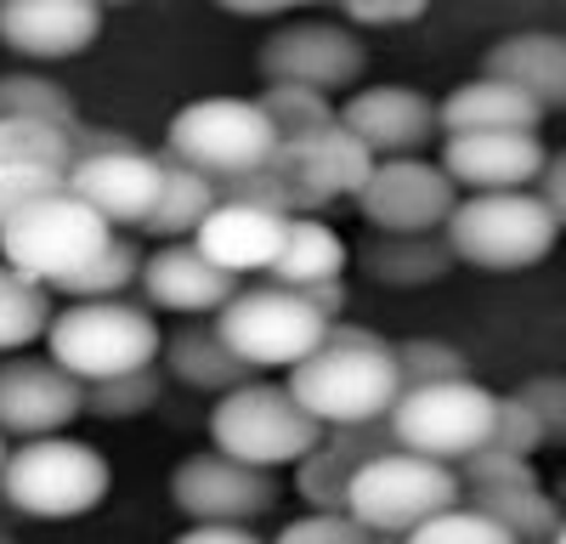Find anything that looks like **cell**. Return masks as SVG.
Listing matches in <instances>:
<instances>
[{"label":"cell","instance_id":"obj_1","mask_svg":"<svg viewBox=\"0 0 566 544\" xmlns=\"http://www.w3.org/2000/svg\"><path fill=\"white\" fill-rule=\"evenodd\" d=\"M283 391H290L323 431L374 426V420H386L391 402L402 397L397 369H391V346L374 329L346 324V317L328 324V335L312 357L295 363Z\"/></svg>","mask_w":566,"mask_h":544},{"label":"cell","instance_id":"obj_2","mask_svg":"<svg viewBox=\"0 0 566 544\" xmlns=\"http://www.w3.org/2000/svg\"><path fill=\"white\" fill-rule=\"evenodd\" d=\"M45 357L80 386H103L159 363V324L136 301H69L45 324Z\"/></svg>","mask_w":566,"mask_h":544},{"label":"cell","instance_id":"obj_3","mask_svg":"<svg viewBox=\"0 0 566 544\" xmlns=\"http://www.w3.org/2000/svg\"><path fill=\"white\" fill-rule=\"evenodd\" d=\"M114 471L103 460V448H91L80 437H34L18 442L0 465V499L29 516V522H80L108 499Z\"/></svg>","mask_w":566,"mask_h":544},{"label":"cell","instance_id":"obj_4","mask_svg":"<svg viewBox=\"0 0 566 544\" xmlns=\"http://www.w3.org/2000/svg\"><path fill=\"white\" fill-rule=\"evenodd\" d=\"M560 239V221L533 193H459L453 216L442 221V244L453 266L482 272H522L538 266Z\"/></svg>","mask_w":566,"mask_h":544},{"label":"cell","instance_id":"obj_5","mask_svg":"<svg viewBox=\"0 0 566 544\" xmlns=\"http://www.w3.org/2000/svg\"><path fill=\"white\" fill-rule=\"evenodd\" d=\"M317 442H323V426L272 380H244L227 397H216L210 448L227 453V460H239V465H250V471L272 477L283 465H301Z\"/></svg>","mask_w":566,"mask_h":544},{"label":"cell","instance_id":"obj_6","mask_svg":"<svg viewBox=\"0 0 566 544\" xmlns=\"http://www.w3.org/2000/svg\"><path fill=\"white\" fill-rule=\"evenodd\" d=\"M210 329L250 375L255 369H295L328 335V324L306 306V295L277 290V284H239L232 301L210 317Z\"/></svg>","mask_w":566,"mask_h":544},{"label":"cell","instance_id":"obj_7","mask_svg":"<svg viewBox=\"0 0 566 544\" xmlns=\"http://www.w3.org/2000/svg\"><path fill=\"white\" fill-rule=\"evenodd\" d=\"M459 477L453 465H437V460H419V453H380L368 460L352 488H346V516L363 527V533H380V538H402L413 533L419 522H431L442 511L459 505Z\"/></svg>","mask_w":566,"mask_h":544},{"label":"cell","instance_id":"obj_8","mask_svg":"<svg viewBox=\"0 0 566 544\" xmlns=\"http://www.w3.org/2000/svg\"><path fill=\"white\" fill-rule=\"evenodd\" d=\"M272 154H277V130L266 125L255 97H199V103L176 108L165 130V159L199 170L210 181L261 170Z\"/></svg>","mask_w":566,"mask_h":544},{"label":"cell","instance_id":"obj_9","mask_svg":"<svg viewBox=\"0 0 566 544\" xmlns=\"http://www.w3.org/2000/svg\"><path fill=\"white\" fill-rule=\"evenodd\" d=\"M493 408L499 391L476 386V380H448V386H413L391 402V442L419 460H470L476 448H488L493 437Z\"/></svg>","mask_w":566,"mask_h":544},{"label":"cell","instance_id":"obj_10","mask_svg":"<svg viewBox=\"0 0 566 544\" xmlns=\"http://www.w3.org/2000/svg\"><path fill=\"white\" fill-rule=\"evenodd\" d=\"M103 244H108V227L80 199L52 193V199L18 210L7 227H0V266H12L18 279H29V284H40L45 295H52V284L74 279Z\"/></svg>","mask_w":566,"mask_h":544},{"label":"cell","instance_id":"obj_11","mask_svg":"<svg viewBox=\"0 0 566 544\" xmlns=\"http://www.w3.org/2000/svg\"><path fill=\"white\" fill-rule=\"evenodd\" d=\"M459 188L442 176V165L431 159H374L368 181L357 188V210L374 233H442V221L453 216Z\"/></svg>","mask_w":566,"mask_h":544},{"label":"cell","instance_id":"obj_12","mask_svg":"<svg viewBox=\"0 0 566 544\" xmlns=\"http://www.w3.org/2000/svg\"><path fill=\"white\" fill-rule=\"evenodd\" d=\"M277 482L266 471H250L227 460L216 448H199L170 471V505L187 522H216V527H250L255 516L272 511Z\"/></svg>","mask_w":566,"mask_h":544},{"label":"cell","instance_id":"obj_13","mask_svg":"<svg viewBox=\"0 0 566 544\" xmlns=\"http://www.w3.org/2000/svg\"><path fill=\"white\" fill-rule=\"evenodd\" d=\"M368 52L363 40L340 23H283L261 40V74L266 85H306V91H335L357 85Z\"/></svg>","mask_w":566,"mask_h":544},{"label":"cell","instance_id":"obj_14","mask_svg":"<svg viewBox=\"0 0 566 544\" xmlns=\"http://www.w3.org/2000/svg\"><path fill=\"white\" fill-rule=\"evenodd\" d=\"M272 170L290 181L301 216H317L323 205L357 199V188L368 181L374 159H368V148L357 143V136L340 130V119H335V125H323L312 136H290V143H277Z\"/></svg>","mask_w":566,"mask_h":544},{"label":"cell","instance_id":"obj_15","mask_svg":"<svg viewBox=\"0 0 566 544\" xmlns=\"http://www.w3.org/2000/svg\"><path fill=\"white\" fill-rule=\"evenodd\" d=\"M80 415H85V386L69 380L52 357L0 363V437L7 442L63 437Z\"/></svg>","mask_w":566,"mask_h":544},{"label":"cell","instance_id":"obj_16","mask_svg":"<svg viewBox=\"0 0 566 544\" xmlns=\"http://www.w3.org/2000/svg\"><path fill=\"white\" fill-rule=\"evenodd\" d=\"M549 148L533 130H476V136H442V176L459 193H527Z\"/></svg>","mask_w":566,"mask_h":544},{"label":"cell","instance_id":"obj_17","mask_svg":"<svg viewBox=\"0 0 566 544\" xmlns=\"http://www.w3.org/2000/svg\"><path fill=\"white\" fill-rule=\"evenodd\" d=\"M159 159L148 148H119V154H91L69 165V199H80L108 233L142 227L159 199Z\"/></svg>","mask_w":566,"mask_h":544},{"label":"cell","instance_id":"obj_18","mask_svg":"<svg viewBox=\"0 0 566 544\" xmlns=\"http://www.w3.org/2000/svg\"><path fill=\"white\" fill-rule=\"evenodd\" d=\"M335 119L368 148V159H419L437 136V103L413 85H368L335 108Z\"/></svg>","mask_w":566,"mask_h":544},{"label":"cell","instance_id":"obj_19","mask_svg":"<svg viewBox=\"0 0 566 544\" xmlns=\"http://www.w3.org/2000/svg\"><path fill=\"white\" fill-rule=\"evenodd\" d=\"M103 34L97 0H0V45L34 63H69Z\"/></svg>","mask_w":566,"mask_h":544},{"label":"cell","instance_id":"obj_20","mask_svg":"<svg viewBox=\"0 0 566 544\" xmlns=\"http://www.w3.org/2000/svg\"><path fill=\"white\" fill-rule=\"evenodd\" d=\"M136 290H142V301H148V312L216 317V312L232 301L239 279H227L221 266H210V261L193 250V239H181V244H154L148 255H142Z\"/></svg>","mask_w":566,"mask_h":544},{"label":"cell","instance_id":"obj_21","mask_svg":"<svg viewBox=\"0 0 566 544\" xmlns=\"http://www.w3.org/2000/svg\"><path fill=\"white\" fill-rule=\"evenodd\" d=\"M391 426L374 420V426H346V431H323V442L306 453V460L295 465V493L306 511H323V516H340L346 511V488L352 477L380 460V453H391Z\"/></svg>","mask_w":566,"mask_h":544},{"label":"cell","instance_id":"obj_22","mask_svg":"<svg viewBox=\"0 0 566 544\" xmlns=\"http://www.w3.org/2000/svg\"><path fill=\"white\" fill-rule=\"evenodd\" d=\"M283 227L290 216H272V210H250V205H216L199 233H193V250L221 266L227 279H244V272H266L277 244H283Z\"/></svg>","mask_w":566,"mask_h":544},{"label":"cell","instance_id":"obj_23","mask_svg":"<svg viewBox=\"0 0 566 544\" xmlns=\"http://www.w3.org/2000/svg\"><path fill=\"white\" fill-rule=\"evenodd\" d=\"M482 74L499 85H515L522 97H533L544 114L566 103V34L549 29H522V34H504L488 45Z\"/></svg>","mask_w":566,"mask_h":544},{"label":"cell","instance_id":"obj_24","mask_svg":"<svg viewBox=\"0 0 566 544\" xmlns=\"http://www.w3.org/2000/svg\"><path fill=\"white\" fill-rule=\"evenodd\" d=\"M538 125H544V108L533 97H522L515 85H499L488 74L459 80L437 103V130L442 136H476V130H533L538 136Z\"/></svg>","mask_w":566,"mask_h":544},{"label":"cell","instance_id":"obj_25","mask_svg":"<svg viewBox=\"0 0 566 544\" xmlns=\"http://www.w3.org/2000/svg\"><path fill=\"white\" fill-rule=\"evenodd\" d=\"M352 261L346 239L328 227L323 216H290V227H283V244L272 255V284L277 290H312L323 279H340Z\"/></svg>","mask_w":566,"mask_h":544},{"label":"cell","instance_id":"obj_26","mask_svg":"<svg viewBox=\"0 0 566 544\" xmlns=\"http://www.w3.org/2000/svg\"><path fill=\"white\" fill-rule=\"evenodd\" d=\"M159 363H165L159 375H170L176 386H187V391H216V397H227L232 386L255 380L244 363L221 346V335H216L210 324H181L170 341H159Z\"/></svg>","mask_w":566,"mask_h":544},{"label":"cell","instance_id":"obj_27","mask_svg":"<svg viewBox=\"0 0 566 544\" xmlns=\"http://www.w3.org/2000/svg\"><path fill=\"white\" fill-rule=\"evenodd\" d=\"M363 266H368V279H380L391 290H419V284H442L448 272H453V255L442 244V233H374L363 244Z\"/></svg>","mask_w":566,"mask_h":544},{"label":"cell","instance_id":"obj_28","mask_svg":"<svg viewBox=\"0 0 566 544\" xmlns=\"http://www.w3.org/2000/svg\"><path fill=\"white\" fill-rule=\"evenodd\" d=\"M159 199L148 210V221L136 227V233H148L159 244H181V239H193L199 233V221L216 210V188H210V176L199 170H187V165H170L159 159Z\"/></svg>","mask_w":566,"mask_h":544},{"label":"cell","instance_id":"obj_29","mask_svg":"<svg viewBox=\"0 0 566 544\" xmlns=\"http://www.w3.org/2000/svg\"><path fill=\"white\" fill-rule=\"evenodd\" d=\"M459 505L482 511L488 522H499L515 544H560L566 527H560V505L533 482V488H499V493H464Z\"/></svg>","mask_w":566,"mask_h":544},{"label":"cell","instance_id":"obj_30","mask_svg":"<svg viewBox=\"0 0 566 544\" xmlns=\"http://www.w3.org/2000/svg\"><path fill=\"white\" fill-rule=\"evenodd\" d=\"M136 272H142L136 239L108 233V244L91 255L74 279L52 284V295H63V301H125V290H136Z\"/></svg>","mask_w":566,"mask_h":544},{"label":"cell","instance_id":"obj_31","mask_svg":"<svg viewBox=\"0 0 566 544\" xmlns=\"http://www.w3.org/2000/svg\"><path fill=\"white\" fill-rule=\"evenodd\" d=\"M0 119H29V125H52V130H74L80 108L74 97L45 80V74H0Z\"/></svg>","mask_w":566,"mask_h":544},{"label":"cell","instance_id":"obj_32","mask_svg":"<svg viewBox=\"0 0 566 544\" xmlns=\"http://www.w3.org/2000/svg\"><path fill=\"white\" fill-rule=\"evenodd\" d=\"M52 295H45L40 284L18 279L12 266H0V352L18 357L23 346L45 341V324H52Z\"/></svg>","mask_w":566,"mask_h":544},{"label":"cell","instance_id":"obj_33","mask_svg":"<svg viewBox=\"0 0 566 544\" xmlns=\"http://www.w3.org/2000/svg\"><path fill=\"white\" fill-rule=\"evenodd\" d=\"M255 108L266 114V125L277 130V143H290V136H312L323 125H335V97H323V91H306V85H266Z\"/></svg>","mask_w":566,"mask_h":544},{"label":"cell","instance_id":"obj_34","mask_svg":"<svg viewBox=\"0 0 566 544\" xmlns=\"http://www.w3.org/2000/svg\"><path fill=\"white\" fill-rule=\"evenodd\" d=\"M74 130H52V125H29V119H0V165H34V170H63L74 165L69 148Z\"/></svg>","mask_w":566,"mask_h":544},{"label":"cell","instance_id":"obj_35","mask_svg":"<svg viewBox=\"0 0 566 544\" xmlns=\"http://www.w3.org/2000/svg\"><path fill=\"white\" fill-rule=\"evenodd\" d=\"M391 369H397V386L413 391V386L470 380V357L448 341H402V346H391Z\"/></svg>","mask_w":566,"mask_h":544},{"label":"cell","instance_id":"obj_36","mask_svg":"<svg viewBox=\"0 0 566 544\" xmlns=\"http://www.w3.org/2000/svg\"><path fill=\"white\" fill-rule=\"evenodd\" d=\"M165 391V375L159 363L154 369H136V375H119V380H103V386H85V415H103V420H136L148 415Z\"/></svg>","mask_w":566,"mask_h":544},{"label":"cell","instance_id":"obj_37","mask_svg":"<svg viewBox=\"0 0 566 544\" xmlns=\"http://www.w3.org/2000/svg\"><path fill=\"white\" fill-rule=\"evenodd\" d=\"M459 493H499V488H533L538 465L533 460H515V453L499 448H476L470 460H459Z\"/></svg>","mask_w":566,"mask_h":544},{"label":"cell","instance_id":"obj_38","mask_svg":"<svg viewBox=\"0 0 566 544\" xmlns=\"http://www.w3.org/2000/svg\"><path fill=\"white\" fill-rule=\"evenodd\" d=\"M402 544H515L499 522H488L482 511H470V505H453L431 522H419L413 533H402Z\"/></svg>","mask_w":566,"mask_h":544},{"label":"cell","instance_id":"obj_39","mask_svg":"<svg viewBox=\"0 0 566 544\" xmlns=\"http://www.w3.org/2000/svg\"><path fill=\"white\" fill-rule=\"evenodd\" d=\"M69 193V176L63 170H34V165H0V227H7L18 210Z\"/></svg>","mask_w":566,"mask_h":544},{"label":"cell","instance_id":"obj_40","mask_svg":"<svg viewBox=\"0 0 566 544\" xmlns=\"http://www.w3.org/2000/svg\"><path fill=\"white\" fill-rule=\"evenodd\" d=\"M488 448H499V453H515V460H533V453L544 448V431H538V420L527 415V402L522 397H499V408H493V437H488Z\"/></svg>","mask_w":566,"mask_h":544},{"label":"cell","instance_id":"obj_41","mask_svg":"<svg viewBox=\"0 0 566 544\" xmlns=\"http://www.w3.org/2000/svg\"><path fill=\"white\" fill-rule=\"evenodd\" d=\"M515 397H522L527 415L538 420L544 448H549V442H566V380H560V375H533V380L515 386Z\"/></svg>","mask_w":566,"mask_h":544},{"label":"cell","instance_id":"obj_42","mask_svg":"<svg viewBox=\"0 0 566 544\" xmlns=\"http://www.w3.org/2000/svg\"><path fill=\"white\" fill-rule=\"evenodd\" d=\"M272 544H368V533L340 511V516H323V511H306L295 522H283Z\"/></svg>","mask_w":566,"mask_h":544},{"label":"cell","instance_id":"obj_43","mask_svg":"<svg viewBox=\"0 0 566 544\" xmlns=\"http://www.w3.org/2000/svg\"><path fill=\"white\" fill-rule=\"evenodd\" d=\"M424 18V0H346V23L357 29H402Z\"/></svg>","mask_w":566,"mask_h":544},{"label":"cell","instance_id":"obj_44","mask_svg":"<svg viewBox=\"0 0 566 544\" xmlns=\"http://www.w3.org/2000/svg\"><path fill=\"white\" fill-rule=\"evenodd\" d=\"M555 221H566V159L560 154H549L544 159V170H538V181H533V188H527Z\"/></svg>","mask_w":566,"mask_h":544},{"label":"cell","instance_id":"obj_45","mask_svg":"<svg viewBox=\"0 0 566 544\" xmlns=\"http://www.w3.org/2000/svg\"><path fill=\"white\" fill-rule=\"evenodd\" d=\"M170 544H266V538H255V527H216V522H187V533H176Z\"/></svg>","mask_w":566,"mask_h":544},{"label":"cell","instance_id":"obj_46","mask_svg":"<svg viewBox=\"0 0 566 544\" xmlns=\"http://www.w3.org/2000/svg\"><path fill=\"white\" fill-rule=\"evenodd\" d=\"M221 12L227 18H277V12H290V0H221Z\"/></svg>","mask_w":566,"mask_h":544},{"label":"cell","instance_id":"obj_47","mask_svg":"<svg viewBox=\"0 0 566 544\" xmlns=\"http://www.w3.org/2000/svg\"><path fill=\"white\" fill-rule=\"evenodd\" d=\"M368 544H402V538H380V533H368Z\"/></svg>","mask_w":566,"mask_h":544},{"label":"cell","instance_id":"obj_48","mask_svg":"<svg viewBox=\"0 0 566 544\" xmlns=\"http://www.w3.org/2000/svg\"><path fill=\"white\" fill-rule=\"evenodd\" d=\"M7 453H12V442H7V437H0V465H7Z\"/></svg>","mask_w":566,"mask_h":544},{"label":"cell","instance_id":"obj_49","mask_svg":"<svg viewBox=\"0 0 566 544\" xmlns=\"http://www.w3.org/2000/svg\"><path fill=\"white\" fill-rule=\"evenodd\" d=\"M0 544H18V538H12V533H7V527H0Z\"/></svg>","mask_w":566,"mask_h":544}]
</instances>
